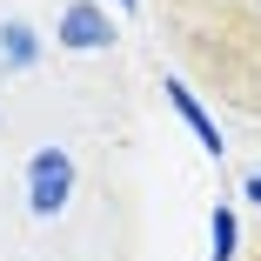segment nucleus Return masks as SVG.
<instances>
[{
	"label": "nucleus",
	"instance_id": "7",
	"mask_svg": "<svg viewBox=\"0 0 261 261\" xmlns=\"http://www.w3.org/2000/svg\"><path fill=\"white\" fill-rule=\"evenodd\" d=\"M114 7H127V14H134V0H114Z\"/></svg>",
	"mask_w": 261,
	"mask_h": 261
},
{
	"label": "nucleus",
	"instance_id": "6",
	"mask_svg": "<svg viewBox=\"0 0 261 261\" xmlns=\"http://www.w3.org/2000/svg\"><path fill=\"white\" fill-rule=\"evenodd\" d=\"M248 201H261V174H254V181H248Z\"/></svg>",
	"mask_w": 261,
	"mask_h": 261
},
{
	"label": "nucleus",
	"instance_id": "2",
	"mask_svg": "<svg viewBox=\"0 0 261 261\" xmlns=\"http://www.w3.org/2000/svg\"><path fill=\"white\" fill-rule=\"evenodd\" d=\"M61 47L74 54H100V47H114V20L94 7V0H67L61 7Z\"/></svg>",
	"mask_w": 261,
	"mask_h": 261
},
{
	"label": "nucleus",
	"instance_id": "3",
	"mask_svg": "<svg viewBox=\"0 0 261 261\" xmlns=\"http://www.w3.org/2000/svg\"><path fill=\"white\" fill-rule=\"evenodd\" d=\"M168 100L181 108V121L194 127V141H201V147H207V154L221 161V154H228V141H221V127H215V121H207V108H201V100H194V94H188L181 81H168Z\"/></svg>",
	"mask_w": 261,
	"mask_h": 261
},
{
	"label": "nucleus",
	"instance_id": "1",
	"mask_svg": "<svg viewBox=\"0 0 261 261\" xmlns=\"http://www.w3.org/2000/svg\"><path fill=\"white\" fill-rule=\"evenodd\" d=\"M67 194H74V154L67 147H40L27 161V201H34V215H61Z\"/></svg>",
	"mask_w": 261,
	"mask_h": 261
},
{
	"label": "nucleus",
	"instance_id": "5",
	"mask_svg": "<svg viewBox=\"0 0 261 261\" xmlns=\"http://www.w3.org/2000/svg\"><path fill=\"white\" fill-rule=\"evenodd\" d=\"M207 228H215V261H234V254H241V248H234V241H241L234 207H215V221H207Z\"/></svg>",
	"mask_w": 261,
	"mask_h": 261
},
{
	"label": "nucleus",
	"instance_id": "4",
	"mask_svg": "<svg viewBox=\"0 0 261 261\" xmlns=\"http://www.w3.org/2000/svg\"><path fill=\"white\" fill-rule=\"evenodd\" d=\"M34 54H40V47H34V27L27 20L0 27V61H7V67H34Z\"/></svg>",
	"mask_w": 261,
	"mask_h": 261
}]
</instances>
